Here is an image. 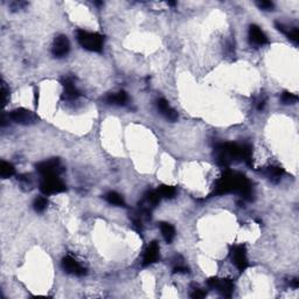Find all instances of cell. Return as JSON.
Instances as JSON below:
<instances>
[{
    "instance_id": "cell-5",
    "label": "cell",
    "mask_w": 299,
    "mask_h": 299,
    "mask_svg": "<svg viewBox=\"0 0 299 299\" xmlns=\"http://www.w3.org/2000/svg\"><path fill=\"white\" fill-rule=\"evenodd\" d=\"M230 259H232V262L241 272H243L248 268V265H249L247 256V248L243 244L234 245L232 250H230Z\"/></svg>"
},
{
    "instance_id": "cell-3",
    "label": "cell",
    "mask_w": 299,
    "mask_h": 299,
    "mask_svg": "<svg viewBox=\"0 0 299 299\" xmlns=\"http://www.w3.org/2000/svg\"><path fill=\"white\" fill-rule=\"evenodd\" d=\"M76 38H78L79 43L84 49L90 50V52H100L103 49L104 38L99 33H93V32L84 31V29H79L76 32Z\"/></svg>"
},
{
    "instance_id": "cell-14",
    "label": "cell",
    "mask_w": 299,
    "mask_h": 299,
    "mask_svg": "<svg viewBox=\"0 0 299 299\" xmlns=\"http://www.w3.org/2000/svg\"><path fill=\"white\" fill-rule=\"evenodd\" d=\"M62 97H63V100H68V102H70V100H78L80 97L79 89L76 88L75 84H74V81L72 79H69V78L64 79V81H63V95H62Z\"/></svg>"
},
{
    "instance_id": "cell-27",
    "label": "cell",
    "mask_w": 299,
    "mask_h": 299,
    "mask_svg": "<svg viewBox=\"0 0 299 299\" xmlns=\"http://www.w3.org/2000/svg\"><path fill=\"white\" fill-rule=\"evenodd\" d=\"M265 104H266V99H265V97H260V99L256 102L257 110H259V111L263 110V109H264Z\"/></svg>"
},
{
    "instance_id": "cell-22",
    "label": "cell",
    "mask_w": 299,
    "mask_h": 299,
    "mask_svg": "<svg viewBox=\"0 0 299 299\" xmlns=\"http://www.w3.org/2000/svg\"><path fill=\"white\" fill-rule=\"evenodd\" d=\"M173 272H188V266L185 264L181 257H177L173 260Z\"/></svg>"
},
{
    "instance_id": "cell-15",
    "label": "cell",
    "mask_w": 299,
    "mask_h": 299,
    "mask_svg": "<svg viewBox=\"0 0 299 299\" xmlns=\"http://www.w3.org/2000/svg\"><path fill=\"white\" fill-rule=\"evenodd\" d=\"M129 97L125 91H118V93H111L105 97V102L110 105H125Z\"/></svg>"
},
{
    "instance_id": "cell-25",
    "label": "cell",
    "mask_w": 299,
    "mask_h": 299,
    "mask_svg": "<svg viewBox=\"0 0 299 299\" xmlns=\"http://www.w3.org/2000/svg\"><path fill=\"white\" fill-rule=\"evenodd\" d=\"M257 5H259V8L264 11H271L274 8V4L271 1H259Z\"/></svg>"
},
{
    "instance_id": "cell-11",
    "label": "cell",
    "mask_w": 299,
    "mask_h": 299,
    "mask_svg": "<svg viewBox=\"0 0 299 299\" xmlns=\"http://www.w3.org/2000/svg\"><path fill=\"white\" fill-rule=\"evenodd\" d=\"M249 42L251 46L262 47L268 43V38L259 26L251 25L249 28Z\"/></svg>"
},
{
    "instance_id": "cell-17",
    "label": "cell",
    "mask_w": 299,
    "mask_h": 299,
    "mask_svg": "<svg viewBox=\"0 0 299 299\" xmlns=\"http://www.w3.org/2000/svg\"><path fill=\"white\" fill-rule=\"evenodd\" d=\"M160 230L162 238L165 239V241H166L167 243H171L174 238H176V229H174V227L172 226V224L167 223V222H162V223H160Z\"/></svg>"
},
{
    "instance_id": "cell-2",
    "label": "cell",
    "mask_w": 299,
    "mask_h": 299,
    "mask_svg": "<svg viewBox=\"0 0 299 299\" xmlns=\"http://www.w3.org/2000/svg\"><path fill=\"white\" fill-rule=\"evenodd\" d=\"M215 158L220 165L228 167L234 161H244L253 166V149L250 145L221 143L215 147Z\"/></svg>"
},
{
    "instance_id": "cell-21",
    "label": "cell",
    "mask_w": 299,
    "mask_h": 299,
    "mask_svg": "<svg viewBox=\"0 0 299 299\" xmlns=\"http://www.w3.org/2000/svg\"><path fill=\"white\" fill-rule=\"evenodd\" d=\"M47 206H48V201L43 197L37 198L33 202V208L37 213H42L47 208Z\"/></svg>"
},
{
    "instance_id": "cell-20",
    "label": "cell",
    "mask_w": 299,
    "mask_h": 299,
    "mask_svg": "<svg viewBox=\"0 0 299 299\" xmlns=\"http://www.w3.org/2000/svg\"><path fill=\"white\" fill-rule=\"evenodd\" d=\"M16 173V168L10 162H6V161H1V164H0V176L1 178H4V179H7V178H10L13 176V174Z\"/></svg>"
},
{
    "instance_id": "cell-18",
    "label": "cell",
    "mask_w": 299,
    "mask_h": 299,
    "mask_svg": "<svg viewBox=\"0 0 299 299\" xmlns=\"http://www.w3.org/2000/svg\"><path fill=\"white\" fill-rule=\"evenodd\" d=\"M104 198L110 205L117 207H125V201H124L122 195L118 194L117 192H109V193L104 195Z\"/></svg>"
},
{
    "instance_id": "cell-1",
    "label": "cell",
    "mask_w": 299,
    "mask_h": 299,
    "mask_svg": "<svg viewBox=\"0 0 299 299\" xmlns=\"http://www.w3.org/2000/svg\"><path fill=\"white\" fill-rule=\"evenodd\" d=\"M214 193L216 195H223L228 193H238L245 200H250L253 197V187L245 176L238 172L226 171L222 174L214 186Z\"/></svg>"
},
{
    "instance_id": "cell-4",
    "label": "cell",
    "mask_w": 299,
    "mask_h": 299,
    "mask_svg": "<svg viewBox=\"0 0 299 299\" xmlns=\"http://www.w3.org/2000/svg\"><path fill=\"white\" fill-rule=\"evenodd\" d=\"M40 189L44 195L59 194L66 191V185L59 176H43L40 180Z\"/></svg>"
},
{
    "instance_id": "cell-16",
    "label": "cell",
    "mask_w": 299,
    "mask_h": 299,
    "mask_svg": "<svg viewBox=\"0 0 299 299\" xmlns=\"http://www.w3.org/2000/svg\"><path fill=\"white\" fill-rule=\"evenodd\" d=\"M283 174H284L283 168L279 166H269L266 167L264 171V176L272 182L279 181Z\"/></svg>"
},
{
    "instance_id": "cell-6",
    "label": "cell",
    "mask_w": 299,
    "mask_h": 299,
    "mask_svg": "<svg viewBox=\"0 0 299 299\" xmlns=\"http://www.w3.org/2000/svg\"><path fill=\"white\" fill-rule=\"evenodd\" d=\"M10 118L13 122L21 124V125H32V124H35L39 120V117L33 111L23 108L16 109V110L12 111L10 114Z\"/></svg>"
},
{
    "instance_id": "cell-24",
    "label": "cell",
    "mask_w": 299,
    "mask_h": 299,
    "mask_svg": "<svg viewBox=\"0 0 299 299\" xmlns=\"http://www.w3.org/2000/svg\"><path fill=\"white\" fill-rule=\"evenodd\" d=\"M8 96H10V90H8L7 87H6L5 82L1 83V99H2V104L6 105L7 104Z\"/></svg>"
},
{
    "instance_id": "cell-12",
    "label": "cell",
    "mask_w": 299,
    "mask_h": 299,
    "mask_svg": "<svg viewBox=\"0 0 299 299\" xmlns=\"http://www.w3.org/2000/svg\"><path fill=\"white\" fill-rule=\"evenodd\" d=\"M159 259V245L156 241L147 245L143 255V265L147 266L156 263Z\"/></svg>"
},
{
    "instance_id": "cell-7",
    "label": "cell",
    "mask_w": 299,
    "mask_h": 299,
    "mask_svg": "<svg viewBox=\"0 0 299 299\" xmlns=\"http://www.w3.org/2000/svg\"><path fill=\"white\" fill-rule=\"evenodd\" d=\"M37 170L43 176H60L62 171V165L58 158H52L48 160H44L42 162H39L37 165Z\"/></svg>"
},
{
    "instance_id": "cell-19",
    "label": "cell",
    "mask_w": 299,
    "mask_h": 299,
    "mask_svg": "<svg viewBox=\"0 0 299 299\" xmlns=\"http://www.w3.org/2000/svg\"><path fill=\"white\" fill-rule=\"evenodd\" d=\"M158 193L161 198H166V199H172V198L176 197L177 194V189L173 187V186H168V185H161L158 189Z\"/></svg>"
},
{
    "instance_id": "cell-23",
    "label": "cell",
    "mask_w": 299,
    "mask_h": 299,
    "mask_svg": "<svg viewBox=\"0 0 299 299\" xmlns=\"http://www.w3.org/2000/svg\"><path fill=\"white\" fill-rule=\"evenodd\" d=\"M297 96L295 94L291 93H283L282 96H280V100H282L283 104H295L297 102Z\"/></svg>"
},
{
    "instance_id": "cell-26",
    "label": "cell",
    "mask_w": 299,
    "mask_h": 299,
    "mask_svg": "<svg viewBox=\"0 0 299 299\" xmlns=\"http://www.w3.org/2000/svg\"><path fill=\"white\" fill-rule=\"evenodd\" d=\"M205 296H206V294L201 289H194L193 292L191 294L192 298H203Z\"/></svg>"
},
{
    "instance_id": "cell-9",
    "label": "cell",
    "mask_w": 299,
    "mask_h": 299,
    "mask_svg": "<svg viewBox=\"0 0 299 299\" xmlns=\"http://www.w3.org/2000/svg\"><path fill=\"white\" fill-rule=\"evenodd\" d=\"M62 268H63V270L67 274L74 275V276H83L85 272H87L84 266L70 255L63 257V259H62Z\"/></svg>"
},
{
    "instance_id": "cell-13",
    "label": "cell",
    "mask_w": 299,
    "mask_h": 299,
    "mask_svg": "<svg viewBox=\"0 0 299 299\" xmlns=\"http://www.w3.org/2000/svg\"><path fill=\"white\" fill-rule=\"evenodd\" d=\"M157 108H158L159 112H160L162 116L166 118V120H171V122H176L178 117H179L178 116V112L172 108L170 103L165 99H159L157 100Z\"/></svg>"
},
{
    "instance_id": "cell-10",
    "label": "cell",
    "mask_w": 299,
    "mask_h": 299,
    "mask_svg": "<svg viewBox=\"0 0 299 299\" xmlns=\"http://www.w3.org/2000/svg\"><path fill=\"white\" fill-rule=\"evenodd\" d=\"M70 50V42L68 40L66 35H59L55 38L54 43H53L52 53L54 55V58L61 59L64 58Z\"/></svg>"
},
{
    "instance_id": "cell-8",
    "label": "cell",
    "mask_w": 299,
    "mask_h": 299,
    "mask_svg": "<svg viewBox=\"0 0 299 299\" xmlns=\"http://www.w3.org/2000/svg\"><path fill=\"white\" fill-rule=\"evenodd\" d=\"M207 284H208L209 288L216 290L224 297H230L234 291L233 282L230 279H227V278H209Z\"/></svg>"
}]
</instances>
